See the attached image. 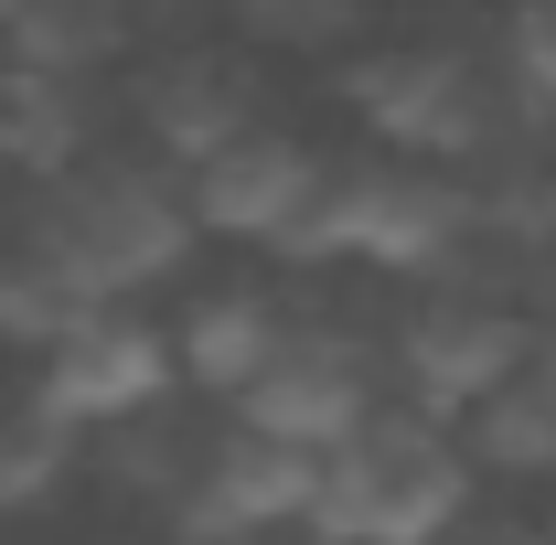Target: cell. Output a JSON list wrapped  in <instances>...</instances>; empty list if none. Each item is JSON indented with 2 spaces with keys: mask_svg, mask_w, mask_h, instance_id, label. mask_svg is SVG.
<instances>
[{
  "mask_svg": "<svg viewBox=\"0 0 556 545\" xmlns=\"http://www.w3.org/2000/svg\"><path fill=\"white\" fill-rule=\"evenodd\" d=\"M471 449L450 439V417L428 407H375L364 428H343L311 471V535L321 545H439L471 514Z\"/></svg>",
  "mask_w": 556,
  "mask_h": 545,
  "instance_id": "6da1fadb",
  "label": "cell"
},
{
  "mask_svg": "<svg viewBox=\"0 0 556 545\" xmlns=\"http://www.w3.org/2000/svg\"><path fill=\"white\" fill-rule=\"evenodd\" d=\"M22 257H43L75 300H139L193 257V193L150 161H75L65 182H43Z\"/></svg>",
  "mask_w": 556,
  "mask_h": 545,
  "instance_id": "7a4b0ae2",
  "label": "cell"
},
{
  "mask_svg": "<svg viewBox=\"0 0 556 545\" xmlns=\"http://www.w3.org/2000/svg\"><path fill=\"white\" fill-rule=\"evenodd\" d=\"M471 236H482V214H471V193L450 172H428V161H332L278 257H364V268L428 278Z\"/></svg>",
  "mask_w": 556,
  "mask_h": 545,
  "instance_id": "3957f363",
  "label": "cell"
},
{
  "mask_svg": "<svg viewBox=\"0 0 556 545\" xmlns=\"http://www.w3.org/2000/svg\"><path fill=\"white\" fill-rule=\"evenodd\" d=\"M172 385H182L172 332H161V321H139L129 300H86L65 332L33 353V396H43L54 417H75L86 439H108V428L150 417Z\"/></svg>",
  "mask_w": 556,
  "mask_h": 545,
  "instance_id": "277c9868",
  "label": "cell"
},
{
  "mask_svg": "<svg viewBox=\"0 0 556 545\" xmlns=\"http://www.w3.org/2000/svg\"><path fill=\"white\" fill-rule=\"evenodd\" d=\"M343 97L364 107V129L386 139V150H407V161H450V172H471L492 150V86L471 54H450V43H396V54H364L343 75Z\"/></svg>",
  "mask_w": 556,
  "mask_h": 545,
  "instance_id": "5b68a950",
  "label": "cell"
},
{
  "mask_svg": "<svg viewBox=\"0 0 556 545\" xmlns=\"http://www.w3.org/2000/svg\"><path fill=\"white\" fill-rule=\"evenodd\" d=\"M311 471H321V449H289L268 428H214L193 439V460L172 481V535L182 545H247V535H278V524H300L311 514Z\"/></svg>",
  "mask_w": 556,
  "mask_h": 545,
  "instance_id": "8992f818",
  "label": "cell"
},
{
  "mask_svg": "<svg viewBox=\"0 0 556 545\" xmlns=\"http://www.w3.org/2000/svg\"><path fill=\"white\" fill-rule=\"evenodd\" d=\"M525 353H535V332L514 321L503 289H439V300H417L407 332H396V375H407V407L460 417V407H482Z\"/></svg>",
  "mask_w": 556,
  "mask_h": 545,
  "instance_id": "52a82bcc",
  "label": "cell"
},
{
  "mask_svg": "<svg viewBox=\"0 0 556 545\" xmlns=\"http://www.w3.org/2000/svg\"><path fill=\"white\" fill-rule=\"evenodd\" d=\"M321 150L289 139L278 118H247L236 139H214L204 161H182V193H193V225L204 236H247V246H289V225L321 193Z\"/></svg>",
  "mask_w": 556,
  "mask_h": 545,
  "instance_id": "ba28073f",
  "label": "cell"
},
{
  "mask_svg": "<svg viewBox=\"0 0 556 545\" xmlns=\"http://www.w3.org/2000/svg\"><path fill=\"white\" fill-rule=\"evenodd\" d=\"M375 407H386V396H375V364H364L343 332H321V321H289V342L268 353V375L236 396V417L268 428V439H289V449H332V439L364 428Z\"/></svg>",
  "mask_w": 556,
  "mask_h": 545,
  "instance_id": "9c48e42d",
  "label": "cell"
},
{
  "mask_svg": "<svg viewBox=\"0 0 556 545\" xmlns=\"http://www.w3.org/2000/svg\"><path fill=\"white\" fill-rule=\"evenodd\" d=\"M86 139H97V97H86V75L0 54V172H22V182H65L75 161H86Z\"/></svg>",
  "mask_w": 556,
  "mask_h": 545,
  "instance_id": "30bf717a",
  "label": "cell"
},
{
  "mask_svg": "<svg viewBox=\"0 0 556 545\" xmlns=\"http://www.w3.org/2000/svg\"><path fill=\"white\" fill-rule=\"evenodd\" d=\"M247 118H257V86H247L236 54H161L139 75V129L172 161H204L214 139H236Z\"/></svg>",
  "mask_w": 556,
  "mask_h": 545,
  "instance_id": "8fae6325",
  "label": "cell"
},
{
  "mask_svg": "<svg viewBox=\"0 0 556 545\" xmlns=\"http://www.w3.org/2000/svg\"><path fill=\"white\" fill-rule=\"evenodd\" d=\"M289 342V310H278L268 289H204L193 310H182V332H172V364H182V385H204V396H247L257 375H268V353Z\"/></svg>",
  "mask_w": 556,
  "mask_h": 545,
  "instance_id": "7c38bea8",
  "label": "cell"
},
{
  "mask_svg": "<svg viewBox=\"0 0 556 545\" xmlns=\"http://www.w3.org/2000/svg\"><path fill=\"white\" fill-rule=\"evenodd\" d=\"M460 449L471 471H503V481H556V353H525L482 407H460Z\"/></svg>",
  "mask_w": 556,
  "mask_h": 545,
  "instance_id": "4fadbf2b",
  "label": "cell"
},
{
  "mask_svg": "<svg viewBox=\"0 0 556 545\" xmlns=\"http://www.w3.org/2000/svg\"><path fill=\"white\" fill-rule=\"evenodd\" d=\"M129 43V0H0V54H22V65H108Z\"/></svg>",
  "mask_w": 556,
  "mask_h": 545,
  "instance_id": "5bb4252c",
  "label": "cell"
},
{
  "mask_svg": "<svg viewBox=\"0 0 556 545\" xmlns=\"http://www.w3.org/2000/svg\"><path fill=\"white\" fill-rule=\"evenodd\" d=\"M86 460V428L54 417L43 396H0V514H43Z\"/></svg>",
  "mask_w": 556,
  "mask_h": 545,
  "instance_id": "9a60e30c",
  "label": "cell"
},
{
  "mask_svg": "<svg viewBox=\"0 0 556 545\" xmlns=\"http://www.w3.org/2000/svg\"><path fill=\"white\" fill-rule=\"evenodd\" d=\"M514 86L535 107H556V0H525L514 11Z\"/></svg>",
  "mask_w": 556,
  "mask_h": 545,
  "instance_id": "2e32d148",
  "label": "cell"
},
{
  "mask_svg": "<svg viewBox=\"0 0 556 545\" xmlns=\"http://www.w3.org/2000/svg\"><path fill=\"white\" fill-rule=\"evenodd\" d=\"M247 22L278 33V43H332V33L353 22V0H247Z\"/></svg>",
  "mask_w": 556,
  "mask_h": 545,
  "instance_id": "e0dca14e",
  "label": "cell"
},
{
  "mask_svg": "<svg viewBox=\"0 0 556 545\" xmlns=\"http://www.w3.org/2000/svg\"><path fill=\"white\" fill-rule=\"evenodd\" d=\"M439 545H556L546 524H525V514H460Z\"/></svg>",
  "mask_w": 556,
  "mask_h": 545,
  "instance_id": "ac0fdd59",
  "label": "cell"
},
{
  "mask_svg": "<svg viewBox=\"0 0 556 545\" xmlns=\"http://www.w3.org/2000/svg\"><path fill=\"white\" fill-rule=\"evenodd\" d=\"M546 257H556V236H546Z\"/></svg>",
  "mask_w": 556,
  "mask_h": 545,
  "instance_id": "d6986e66",
  "label": "cell"
},
{
  "mask_svg": "<svg viewBox=\"0 0 556 545\" xmlns=\"http://www.w3.org/2000/svg\"><path fill=\"white\" fill-rule=\"evenodd\" d=\"M546 535H556V514H546Z\"/></svg>",
  "mask_w": 556,
  "mask_h": 545,
  "instance_id": "ffe728a7",
  "label": "cell"
},
{
  "mask_svg": "<svg viewBox=\"0 0 556 545\" xmlns=\"http://www.w3.org/2000/svg\"><path fill=\"white\" fill-rule=\"evenodd\" d=\"M236 11H247V0H236Z\"/></svg>",
  "mask_w": 556,
  "mask_h": 545,
  "instance_id": "44dd1931",
  "label": "cell"
}]
</instances>
